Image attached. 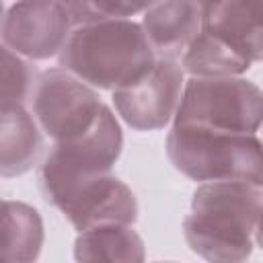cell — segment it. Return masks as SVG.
<instances>
[{"label": "cell", "mask_w": 263, "mask_h": 263, "mask_svg": "<svg viewBox=\"0 0 263 263\" xmlns=\"http://www.w3.org/2000/svg\"><path fill=\"white\" fill-rule=\"evenodd\" d=\"M201 27V8L193 0H158L144 10L142 31L158 58L177 60Z\"/></svg>", "instance_id": "obj_11"}, {"label": "cell", "mask_w": 263, "mask_h": 263, "mask_svg": "<svg viewBox=\"0 0 263 263\" xmlns=\"http://www.w3.org/2000/svg\"><path fill=\"white\" fill-rule=\"evenodd\" d=\"M144 257V242L129 224H99L80 230L74 242L76 261L140 263Z\"/></svg>", "instance_id": "obj_14"}, {"label": "cell", "mask_w": 263, "mask_h": 263, "mask_svg": "<svg viewBox=\"0 0 263 263\" xmlns=\"http://www.w3.org/2000/svg\"><path fill=\"white\" fill-rule=\"evenodd\" d=\"M154 2L158 0H62L70 18L78 25L105 18H127Z\"/></svg>", "instance_id": "obj_16"}, {"label": "cell", "mask_w": 263, "mask_h": 263, "mask_svg": "<svg viewBox=\"0 0 263 263\" xmlns=\"http://www.w3.org/2000/svg\"><path fill=\"white\" fill-rule=\"evenodd\" d=\"M263 191L249 181H208L191 197L185 240L208 261L236 263L259 247Z\"/></svg>", "instance_id": "obj_1"}, {"label": "cell", "mask_w": 263, "mask_h": 263, "mask_svg": "<svg viewBox=\"0 0 263 263\" xmlns=\"http://www.w3.org/2000/svg\"><path fill=\"white\" fill-rule=\"evenodd\" d=\"M33 117L53 142H68L92 127L103 111L99 95L64 68L43 72L31 88Z\"/></svg>", "instance_id": "obj_5"}, {"label": "cell", "mask_w": 263, "mask_h": 263, "mask_svg": "<svg viewBox=\"0 0 263 263\" xmlns=\"http://www.w3.org/2000/svg\"><path fill=\"white\" fill-rule=\"evenodd\" d=\"M183 82V68L158 58L138 80L113 90L115 109L134 129H160L175 117Z\"/></svg>", "instance_id": "obj_8"}, {"label": "cell", "mask_w": 263, "mask_h": 263, "mask_svg": "<svg viewBox=\"0 0 263 263\" xmlns=\"http://www.w3.org/2000/svg\"><path fill=\"white\" fill-rule=\"evenodd\" d=\"M43 150L41 129L35 117L21 105H0V177L29 173Z\"/></svg>", "instance_id": "obj_12"}, {"label": "cell", "mask_w": 263, "mask_h": 263, "mask_svg": "<svg viewBox=\"0 0 263 263\" xmlns=\"http://www.w3.org/2000/svg\"><path fill=\"white\" fill-rule=\"evenodd\" d=\"M123 148V134L113 111L105 105L97 121L82 136L68 142H53V148L39 166V187L47 191L62 183L111 173Z\"/></svg>", "instance_id": "obj_6"}, {"label": "cell", "mask_w": 263, "mask_h": 263, "mask_svg": "<svg viewBox=\"0 0 263 263\" xmlns=\"http://www.w3.org/2000/svg\"><path fill=\"white\" fill-rule=\"evenodd\" d=\"M43 247L39 212L23 201L0 197V261H35Z\"/></svg>", "instance_id": "obj_13"}, {"label": "cell", "mask_w": 263, "mask_h": 263, "mask_svg": "<svg viewBox=\"0 0 263 263\" xmlns=\"http://www.w3.org/2000/svg\"><path fill=\"white\" fill-rule=\"evenodd\" d=\"M166 154L179 173L199 183H263V152L255 134H230L173 123L166 136Z\"/></svg>", "instance_id": "obj_3"}, {"label": "cell", "mask_w": 263, "mask_h": 263, "mask_svg": "<svg viewBox=\"0 0 263 263\" xmlns=\"http://www.w3.org/2000/svg\"><path fill=\"white\" fill-rule=\"evenodd\" d=\"M43 197L58 208L76 230L99 224H134L138 218L134 191L111 173L68 181L43 191Z\"/></svg>", "instance_id": "obj_7"}, {"label": "cell", "mask_w": 263, "mask_h": 263, "mask_svg": "<svg viewBox=\"0 0 263 263\" xmlns=\"http://www.w3.org/2000/svg\"><path fill=\"white\" fill-rule=\"evenodd\" d=\"M253 62L236 53L220 39L197 31L193 41L183 51V70L191 76H238L251 68Z\"/></svg>", "instance_id": "obj_15"}, {"label": "cell", "mask_w": 263, "mask_h": 263, "mask_svg": "<svg viewBox=\"0 0 263 263\" xmlns=\"http://www.w3.org/2000/svg\"><path fill=\"white\" fill-rule=\"evenodd\" d=\"M263 117L261 88L238 76H193L183 82L175 123L230 134H257Z\"/></svg>", "instance_id": "obj_4"}, {"label": "cell", "mask_w": 263, "mask_h": 263, "mask_svg": "<svg viewBox=\"0 0 263 263\" xmlns=\"http://www.w3.org/2000/svg\"><path fill=\"white\" fill-rule=\"evenodd\" d=\"M193 2H195V4H197L201 10H203L205 6H210V4H214V2H218V0H193Z\"/></svg>", "instance_id": "obj_18"}, {"label": "cell", "mask_w": 263, "mask_h": 263, "mask_svg": "<svg viewBox=\"0 0 263 263\" xmlns=\"http://www.w3.org/2000/svg\"><path fill=\"white\" fill-rule=\"evenodd\" d=\"M72 18L62 0H18L2 21V39L18 55L47 60L60 53Z\"/></svg>", "instance_id": "obj_9"}, {"label": "cell", "mask_w": 263, "mask_h": 263, "mask_svg": "<svg viewBox=\"0 0 263 263\" xmlns=\"http://www.w3.org/2000/svg\"><path fill=\"white\" fill-rule=\"evenodd\" d=\"M199 29L249 62L263 58L261 0H218L201 10Z\"/></svg>", "instance_id": "obj_10"}, {"label": "cell", "mask_w": 263, "mask_h": 263, "mask_svg": "<svg viewBox=\"0 0 263 263\" xmlns=\"http://www.w3.org/2000/svg\"><path fill=\"white\" fill-rule=\"evenodd\" d=\"M33 86L31 66L8 45H0V105L23 103Z\"/></svg>", "instance_id": "obj_17"}, {"label": "cell", "mask_w": 263, "mask_h": 263, "mask_svg": "<svg viewBox=\"0 0 263 263\" xmlns=\"http://www.w3.org/2000/svg\"><path fill=\"white\" fill-rule=\"evenodd\" d=\"M2 21H4V6H2V0H0V29H2Z\"/></svg>", "instance_id": "obj_19"}, {"label": "cell", "mask_w": 263, "mask_h": 263, "mask_svg": "<svg viewBox=\"0 0 263 263\" xmlns=\"http://www.w3.org/2000/svg\"><path fill=\"white\" fill-rule=\"evenodd\" d=\"M142 25L129 18L82 23L60 49V66L99 88H119L138 80L154 64Z\"/></svg>", "instance_id": "obj_2"}]
</instances>
